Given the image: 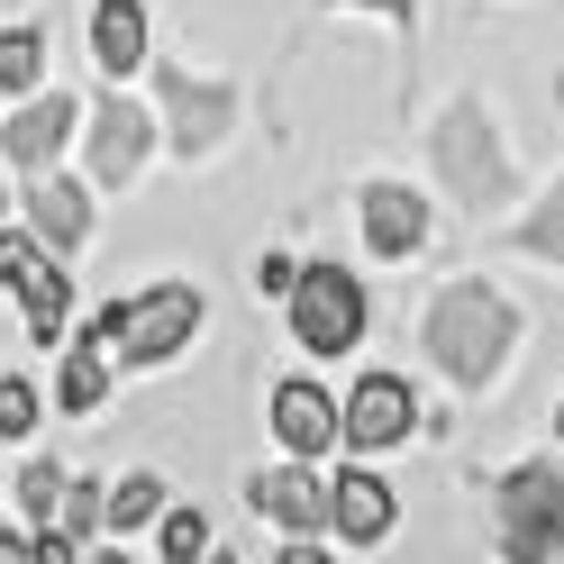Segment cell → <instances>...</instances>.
<instances>
[{
  "label": "cell",
  "instance_id": "14",
  "mask_svg": "<svg viewBox=\"0 0 564 564\" xmlns=\"http://www.w3.org/2000/svg\"><path fill=\"white\" fill-rule=\"evenodd\" d=\"M28 228H37L55 256H74V246L91 237V192L83 183H46V173H37V192H28Z\"/></svg>",
  "mask_w": 564,
  "mask_h": 564
},
{
  "label": "cell",
  "instance_id": "1",
  "mask_svg": "<svg viewBox=\"0 0 564 564\" xmlns=\"http://www.w3.org/2000/svg\"><path fill=\"white\" fill-rule=\"evenodd\" d=\"M429 356L455 373V382H491L510 365V346H519V310L491 292V282H446V292L429 301Z\"/></svg>",
  "mask_w": 564,
  "mask_h": 564
},
{
  "label": "cell",
  "instance_id": "9",
  "mask_svg": "<svg viewBox=\"0 0 564 564\" xmlns=\"http://www.w3.org/2000/svg\"><path fill=\"white\" fill-rule=\"evenodd\" d=\"M410 419H419L410 382H401V373H365L356 392H346V446H401Z\"/></svg>",
  "mask_w": 564,
  "mask_h": 564
},
{
  "label": "cell",
  "instance_id": "12",
  "mask_svg": "<svg viewBox=\"0 0 564 564\" xmlns=\"http://www.w3.org/2000/svg\"><path fill=\"white\" fill-rule=\"evenodd\" d=\"M365 246L373 256H419L429 246V200L410 183H365Z\"/></svg>",
  "mask_w": 564,
  "mask_h": 564
},
{
  "label": "cell",
  "instance_id": "25",
  "mask_svg": "<svg viewBox=\"0 0 564 564\" xmlns=\"http://www.w3.org/2000/svg\"><path fill=\"white\" fill-rule=\"evenodd\" d=\"M292 282H301V264H282V256L256 264V292H292Z\"/></svg>",
  "mask_w": 564,
  "mask_h": 564
},
{
  "label": "cell",
  "instance_id": "10",
  "mask_svg": "<svg viewBox=\"0 0 564 564\" xmlns=\"http://www.w3.org/2000/svg\"><path fill=\"white\" fill-rule=\"evenodd\" d=\"M273 437L292 455H328L346 437V410L319 392V382H273Z\"/></svg>",
  "mask_w": 564,
  "mask_h": 564
},
{
  "label": "cell",
  "instance_id": "23",
  "mask_svg": "<svg viewBox=\"0 0 564 564\" xmlns=\"http://www.w3.org/2000/svg\"><path fill=\"white\" fill-rule=\"evenodd\" d=\"M200 546H209V519H200V510H164V555H173V564H192Z\"/></svg>",
  "mask_w": 564,
  "mask_h": 564
},
{
  "label": "cell",
  "instance_id": "22",
  "mask_svg": "<svg viewBox=\"0 0 564 564\" xmlns=\"http://www.w3.org/2000/svg\"><path fill=\"white\" fill-rule=\"evenodd\" d=\"M46 256H55V246H46L37 228H28V237H0V282H10V292H19V282H28V273H37Z\"/></svg>",
  "mask_w": 564,
  "mask_h": 564
},
{
  "label": "cell",
  "instance_id": "8",
  "mask_svg": "<svg viewBox=\"0 0 564 564\" xmlns=\"http://www.w3.org/2000/svg\"><path fill=\"white\" fill-rule=\"evenodd\" d=\"M164 110H173V147H183V155H209V147H219V137L237 128V91L228 83H192V74H164Z\"/></svg>",
  "mask_w": 564,
  "mask_h": 564
},
{
  "label": "cell",
  "instance_id": "27",
  "mask_svg": "<svg viewBox=\"0 0 564 564\" xmlns=\"http://www.w3.org/2000/svg\"><path fill=\"white\" fill-rule=\"evenodd\" d=\"M555 437H564V401H555Z\"/></svg>",
  "mask_w": 564,
  "mask_h": 564
},
{
  "label": "cell",
  "instance_id": "17",
  "mask_svg": "<svg viewBox=\"0 0 564 564\" xmlns=\"http://www.w3.org/2000/svg\"><path fill=\"white\" fill-rule=\"evenodd\" d=\"M100 392H110V346H74V356H64V382H55V401L64 410H100Z\"/></svg>",
  "mask_w": 564,
  "mask_h": 564
},
{
  "label": "cell",
  "instance_id": "6",
  "mask_svg": "<svg viewBox=\"0 0 564 564\" xmlns=\"http://www.w3.org/2000/svg\"><path fill=\"white\" fill-rule=\"evenodd\" d=\"M246 510L292 528V538H319V528H337V482H319L310 465H273V474L246 482Z\"/></svg>",
  "mask_w": 564,
  "mask_h": 564
},
{
  "label": "cell",
  "instance_id": "3",
  "mask_svg": "<svg viewBox=\"0 0 564 564\" xmlns=\"http://www.w3.org/2000/svg\"><path fill=\"white\" fill-rule=\"evenodd\" d=\"M365 282L346 273V264H301L292 282V337L310 346V356H346V346L365 337Z\"/></svg>",
  "mask_w": 564,
  "mask_h": 564
},
{
  "label": "cell",
  "instance_id": "15",
  "mask_svg": "<svg viewBox=\"0 0 564 564\" xmlns=\"http://www.w3.org/2000/svg\"><path fill=\"white\" fill-rule=\"evenodd\" d=\"M337 538L346 546H382L392 538V482L382 474H337Z\"/></svg>",
  "mask_w": 564,
  "mask_h": 564
},
{
  "label": "cell",
  "instance_id": "28",
  "mask_svg": "<svg viewBox=\"0 0 564 564\" xmlns=\"http://www.w3.org/2000/svg\"><path fill=\"white\" fill-rule=\"evenodd\" d=\"M0 164H10V155H0ZM0 200H10V192H0Z\"/></svg>",
  "mask_w": 564,
  "mask_h": 564
},
{
  "label": "cell",
  "instance_id": "4",
  "mask_svg": "<svg viewBox=\"0 0 564 564\" xmlns=\"http://www.w3.org/2000/svg\"><path fill=\"white\" fill-rule=\"evenodd\" d=\"M491 519H501V555L546 564L564 546V474L555 465H519L501 491H491Z\"/></svg>",
  "mask_w": 564,
  "mask_h": 564
},
{
  "label": "cell",
  "instance_id": "20",
  "mask_svg": "<svg viewBox=\"0 0 564 564\" xmlns=\"http://www.w3.org/2000/svg\"><path fill=\"white\" fill-rule=\"evenodd\" d=\"M164 510V482L155 474H128V482H110V528H119V538H128V528H147Z\"/></svg>",
  "mask_w": 564,
  "mask_h": 564
},
{
  "label": "cell",
  "instance_id": "18",
  "mask_svg": "<svg viewBox=\"0 0 564 564\" xmlns=\"http://www.w3.org/2000/svg\"><path fill=\"white\" fill-rule=\"evenodd\" d=\"M0 83H10V91H37L46 83V37H37V28H0Z\"/></svg>",
  "mask_w": 564,
  "mask_h": 564
},
{
  "label": "cell",
  "instance_id": "16",
  "mask_svg": "<svg viewBox=\"0 0 564 564\" xmlns=\"http://www.w3.org/2000/svg\"><path fill=\"white\" fill-rule=\"evenodd\" d=\"M19 310H28V337H37V346H64V319H74V273L46 256L37 273L19 282Z\"/></svg>",
  "mask_w": 564,
  "mask_h": 564
},
{
  "label": "cell",
  "instance_id": "2",
  "mask_svg": "<svg viewBox=\"0 0 564 564\" xmlns=\"http://www.w3.org/2000/svg\"><path fill=\"white\" fill-rule=\"evenodd\" d=\"M200 319H209V301L192 292V282H155V292H137V301H110L91 319V337L110 346L119 365H173L200 337Z\"/></svg>",
  "mask_w": 564,
  "mask_h": 564
},
{
  "label": "cell",
  "instance_id": "7",
  "mask_svg": "<svg viewBox=\"0 0 564 564\" xmlns=\"http://www.w3.org/2000/svg\"><path fill=\"white\" fill-rule=\"evenodd\" d=\"M147 147H155V119L137 110L128 91H110V100L91 110V183H137Z\"/></svg>",
  "mask_w": 564,
  "mask_h": 564
},
{
  "label": "cell",
  "instance_id": "26",
  "mask_svg": "<svg viewBox=\"0 0 564 564\" xmlns=\"http://www.w3.org/2000/svg\"><path fill=\"white\" fill-rule=\"evenodd\" d=\"M356 10H382V19H401V28H410V19H419V0H356Z\"/></svg>",
  "mask_w": 564,
  "mask_h": 564
},
{
  "label": "cell",
  "instance_id": "5",
  "mask_svg": "<svg viewBox=\"0 0 564 564\" xmlns=\"http://www.w3.org/2000/svg\"><path fill=\"white\" fill-rule=\"evenodd\" d=\"M437 173L455 183L465 209L510 200V155H501V137H491V119L474 110V100H455V110L437 119Z\"/></svg>",
  "mask_w": 564,
  "mask_h": 564
},
{
  "label": "cell",
  "instance_id": "24",
  "mask_svg": "<svg viewBox=\"0 0 564 564\" xmlns=\"http://www.w3.org/2000/svg\"><path fill=\"white\" fill-rule=\"evenodd\" d=\"M28 429H37V392L19 373H0V437H28Z\"/></svg>",
  "mask_w": 564,
  "mask_h": 564
},
{
  "label": "cell",
  "instance_id": "13",
  "mask_svg": "<svg viewBox=\"0 0 564 564\" xmlns=\"http://www.w3.org/2000/svg\"><path fill=\"white\" fill-rule=\"evenodd\" d=\"M91 64L110 83H128L137 64H147V10H137V0H100L91 10Z\"/></svg>",
  "mask_w": 564,
  "mask_h": 564
},
{
  "label": "cell",
  "instance_id": "11",
  "mask_svg": "<svg viewBox=\"0 0 564 564\" xmlns=\"http://www.w3.org/2000/svg\"><path fill=\"white\" fill-rule=\"evenodd\" d=\"M83 128V110H74V91H37L28 110L10 119V137H0V155L10 164H28V173H46L55 155H64V137Z\"/></svg>",
  "mask_w": 564,
  "mask_h": 564
},
{
  "label": "cell",
  "instance_id": "19",
  "mask_svg": "<svg viewBox=\"0 0 564 564\" xmlns=\"http://www.w3.org/2000/svg\"><path fill=\"white\" fill-rule=\"evenodd\" d=\"M519 246H528V256H546V264H564V183L519 219Z\"/></svg>",
  "mask_w": 564,
  "mask_h": 564
},
{
  "label": "cell",
  "instance_id": "21",
  "mask_svg": "<svg viewBox=\"0 0 564 564\" xmlns=\"http://www.w3.org/2000/svg\"><path fill=\"white\" fill-rule=\"evenodd\" d=\"M19 510L46 528V519L64 510V465H28V474H19Z\"/></svg>",
  "mask_w": 564,
  "mask_h": 564
}]
</instances>
